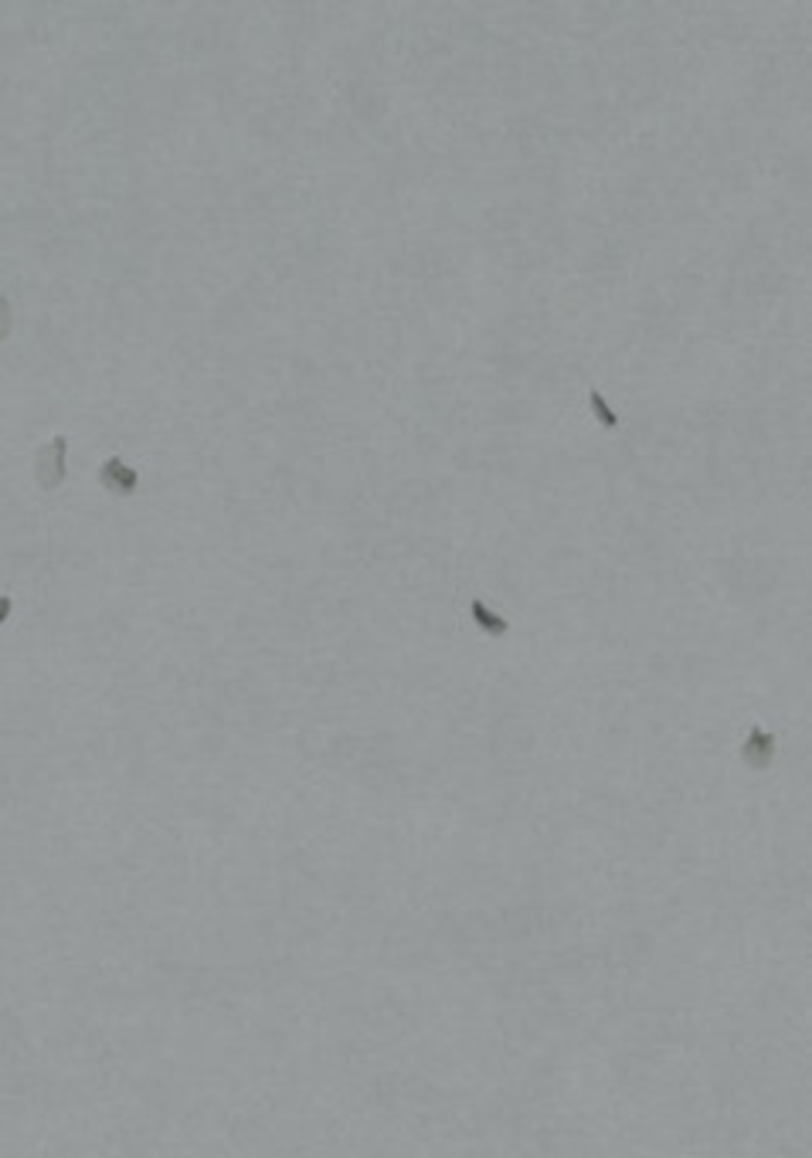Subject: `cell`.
Returning <instances> with one entry per match:
<instances>
[{"label": "cell", "mask_w": 812, "mask_h": 1158, "mask_svg": "<svg viewBox=\"0 0 812 1158\" xmlns=\"http://www.w3.org/2000/svg\"><path fill=\"white\" fill-rule=\"evenodd\" d=\"M7 619H11V598L0 595V625H4Z\"/></svg>", "instance_id": "cell-6"}, {"label": "cell", "mask_w": 812, "mask_h": 1158, "mask_svg": "<svg viewBox=\"0 0 812 1158\" xmlns=\"http://www.w3.org/2000/svg\"><path fill=\"white\" fill-rule=\"evenodd\" d=\"M588 401H592V411H595L598 422H602L605 432H615V428H619V415H615V411L609 408V401H605L595 388L588 391Z\"/></svg>", "instance_id": "cell-4"}, {"label": "cell", "mask_w": 812, "mask_h": 1158, "mask_svg": "<svg viewBox=\"0 0 812 1158\" xmlns=\"http://www.w3.org/2000/svg\"><path fill=\"white\" fill-rule=\"evenodd\" d=\"M11 327H14L11 299H7V296H0V340H4L7 333H11Z\"/></svg>", "instance_id": "cell-5"}, {"label": "cell", "mask_w": 812, "mask_h": 1158, "mask_svg": "<svg viewBox=\"0 0 812 1158\" xmlns=\"http://www.w3.org/2000/svg\"><path fill=\"white\" fill-rule=\"evenodd\" d=\"M68 476V439L65 435H55L48 445H41L38 459H34V479L45 493L58 490Z\"/></svg>", "instance_id": "cell-1"}, {"label": "cell", "mask_w": 812, "mask_h": 1158, "mask_svg": "<svg viewBox=\"0 0 812 1158\" xmlns=\"http://www.w3.org/2000/svg\"><path fill=\"white\" fill-rule=\"evenodd\" d=\"M99 483H102V490H109V493H116V496H130V493H136V486H140V473H136V469L126 459L113 456V459L102 462Z\"/></svg>", "instance_id": "cell-2"}, {"label": "cell", "mask_w": 812, "mask_h": 1158, "mask_svg": "<svg viewBox=\"0 0 812 1158\" xmlns=\"http://www.w3.org/2000/svg\"><path fill=\"white\" fill-rule=\"evenodd\" d=\"M469 615H473V622L480 625L483 632H490V636H507V619H500L497 612H490V605L483 602V598H473L469 602Z\"/></svg>", "instance_id": "cell-3"}]
</instances>
